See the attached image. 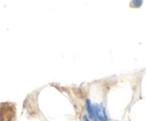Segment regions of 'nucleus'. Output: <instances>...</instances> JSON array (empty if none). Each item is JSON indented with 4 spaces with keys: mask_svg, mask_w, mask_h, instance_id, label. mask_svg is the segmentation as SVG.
<instances>
[{
    "mask_svg": "<svg viewBox=\"0 0 146 121\" xmlns=\"http://www.w3.org/2000/svg\"><path fill=\"white\" fill-rule=\"evenodd\" d=\"M132 4L133 5V6L135 7H140V6L142 5V4H143V2L142 1H133L132 2Z\"/></svg>",
    "mask_w": 146,
    "mask_h": 121,
    "instance_id": "7ed1b4c3",
    "label": "nucleus"
},
{
    "mask_svg": "<svg viewBox=\"0 0 146 121\" xmlns=\"http://www.w3.org/2000/svg\"><path fill=\"white\" fill-rule=\"evenodd\" d=\"M92 105H93L94 112H95V115H96V117H97V118H98V120L99 121H106L101 105H98V103H95Z\"/></svg>",
    "mask_w": 146,
    "mask_h": 121,
    "instance_id": "f03ea898",
    "label": "nucleus"
},
{
    "mask_svg": "<svg viewBox=\"0 0 146 121\" xmlns=\"http://www.w3.org/2000/svg\"><path fill=\"white\" fill-rule=\"evenodd\" d=\"M85 105H86V110L87 112H88V116L90 118V120H92V121H99L97 118L96 115H95V112H94L93 109V105H92V103L90 101L89 99L86 100V103H85Z\"/></svg>",
    "mask_w": 146,
    "mask_h": 121,
    "instance_id": "f257e3e1",
    "label": "nucleus"
},
{
    "mask_svg": "<svg viewBox=\"0 0 146 121\" xmlns=\"http://www.w3.org/2000/svg\"><path fill=\"white\" fill-rule=\"evenodd\" d=\"M115 121H119V120H115Z\"/></svg>",
    "mask_w": 146,
    "mask_h": 121,
    "instance_id": "39448f33",
    "label": "nucleus"
},
{
    "mask_svg": "<svg viewBox=\"0 0 146 121\" xmlns=\"http://www.w3.org/2000/svg\"><path fill=\"white\" fill-rule=\"evenodd\" d=\"M82 121H90V118H88V115H83V117H82Z\"/></svg>",
    "mask_w": 146,
    "mask_h": 121,
    "instance_id": "20e7f679",
    "label": "nucleus"
}]
</instances>
